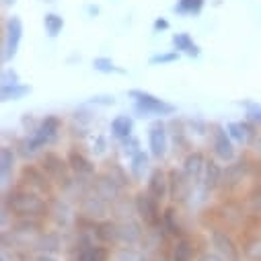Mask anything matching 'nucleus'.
I'll return each mask as SVG.
<instances>
[{
	"instance_id": "nucleus-1",
	"label": "nucleus",
	"mask_w": 261,
	"mask_h": 261,
	"mask_svg": "<svg viewBox=\"0 0 261 261\" xmlns=\"http://www.w3.org/2000/svg\"><path fill=\"white\" fill-rule=\"evenodd\" d=\"M3 208L9 210L13 218H49V198L31 191L23 185H13L3 193Z\"/></svg>"
},
{
	"instance_id": "nucleus-2",
	"label": "nucleus",
	"mask_w": 261,
	"mask_h": 261,
	"mask_svg": "<svg viewBox=\"0 0 261 261\" xmlns=\"http://www.w3.org/2000/svg\"><path fill=\"white\" fill-rule=\"evenodd\" d=\"M127 97L132 99L134 109L140 117H169V115L177 113V107L173 103H169L148 91H142V89H129Z\"/></svg>"
},
{
	"instance_id": "nucleus-3",
	"label": "nucleus",
	"mask_w": 261,
	"mask_h": 261,
	"mask_svg": "<svg viewBox=\"0 0 261 261\" xmlns=\"http://www.w3.org/2000/svg\"><path fill=\"white\" fill-rule=\"evenodd\" d=\"M37 165L45 171V175L51 179V183H54L56 187H60L62 191H64V189H68V187L72 185V181H74V173L70 171L68 161H66V159H62L58 152H54V150H43V152L39 154Z\"/></svg>"
},
{
	"instance_id": "nucleus-4",
	"label": "nucleus",
	"mask_w": 261,
	"mask_h": 261,
	"mask_svg": "<svg viewBox=\"0 0 261 261\" xmlns=\"http://www.w3.org/2000/svg\"><path fill=\"white\" fill-rule=\"evenodd\" d=\"M136 202V212L140 222L148 228V230H163V210H161V202L148 193V189H140L134 195Z\"/></svg>"
},
{
	"instance_id": "nucleus-5",
	"label": "nucleus",
	"mask_w": 261,
	"mask_h": 261,
	"mask_svg": "<svg viewBox=\"0 0 261 261\" xmlns=\"http://www.w3.org/2000/svg\"><path fill=\"white\" fill-rule=\"evenodd\" d=\"M253 169H255V163H251L245 156L228 163L224 167V171H222L220 191L222 193H232L234 189H239L243 185V181H247L249 177H253Z\"/></svg>"
},
{
	"instance_id": "nucleus-6",
	"label": "nucleus",
	"mask_w": 261,
	"mask_h": 261,
	"mask_svg": "<svg viewBox=\"0 0 261 261\" xmlns=\"http://www.w3.org/2000/svg\"><path fill=\"white\" fill-rule=\"evenodd\" d=\"M19 185L31 189V191H37L41 195H45V198H51L54 195V183L51 179L45 175V171L39 167V165H23L21 171H19Z\"/></svg>"
},
{
	"instance_id": "nucleus-7",
	"label": "nucleus",
	"mask_w": 261,
	"mask_h": 261,
	"mask_svg": "<svg viewBox=\"0 0 261 261\" xmlns=\"http://www.w3.org/2000/svg\"><path fill=\"white\" fill-rule=\"evenodd\" d=\"M210 150L214 154L216 161L228 165L234 161L237 150H234V142L226 132V125L222 123H210Z\"/></svg>"
},
{
	"instance_id": "nucleus-8",
	"label": "nucleus",
	"mask_w": 261,
	"mask_h": 261,
	"mask_svg": "<svg viewBox=\"0 0 261 261\" xmlns=\"http://www.w3.org/2000/svg\"><path fill=\"white\" fill-rule=\"evenodd\" d=\"M60 129H62V119H60L58 115L49 113V115H45V117L39 119L37 129H35L33 134H29L33 146L37 148V152H43L47 146H51V144L58 140Z\"/></svg>"
},
{
	"instance_id": "nucleus-9",
	"label": "nucleus",
	"mask_w": 261,
	"mask_h": 261,
	"mask_svg": "<svg viewBox=\"0 0 261 261\" xmlns=\"http://www.w3.org/2000/svg\"><path fill=\"white\" fill-rule=\"evenodd\" d=\"M169 125L163 121V117H156L150 125H148V152L154 161H165L169 154Z\"/></svg>"
},
{
	"instance_id": "nucleus-10",
	"label": "nucleus",
	"mask_w": 261,
	"mask_h": 261,
	"mask_svg": "<svg viewBox=\"0 0 261 261\" xmlns=\"http://www.w3.org/2000/svg\"><path fill=\"white\" fill-rule=\"evenodd\" d=\"M23 21L19 17H9L5 21V33H3V64H9L13 62V58L17 56L19 51V45H21V39H23Z\"/></svg>"
},
{
	"instance_id": "nucleus-11",
	"label": "nucleus",
	"mask_w": 261,
	"mask_h": 261,
	"mask_svg": "<svg viewBox=\"0 0 261 261\" xmlns=\"http://www.w3.org/2000/svg\"><path fill=\"white\" fill-rule=\"evenodd\" d=\"M169 200L173 204H187L191 200V193L195 185L189 181V177L183 173V169H169Z\"/></svg>"
},
{
	"instance_id": "nucleus-12",
	"label": "nucleus",
	"mask_w": 261,
	"mask_h": 261,
	"mask_svg": "<svg viewBox=\"0 0 261 261\" xmlns=\"http://www.w3.org/2000/svg\"><path fill=\"white\" fill-rule=\"evenodd\" d=\"M210 245L212 249L222 255L226 261H241L243 257V251L241 247L234 243V239L228 234V230H224L222 226H216V228H210Z\"/></svg>"
},
{
	"instance_id": "nucleus-13",
	"label": "nucleus",
	"mask_w": 261,
	"mask_h": 261,
	"mask_svg": "<svg viewBox=\"0 0 261 261\" xmlns=\"http://www.w3.org/2000/svg\"><path fill=\"white\" fill-rule=\"evenodd\" d=\"M91 191L93 193H97L101 200H105L109 206H113L121 195H123V187L117 183V181H113L105 171H101V173H97L93 179H91Z\"/></svg>"
},
{
	"instance_id": "nucleus-14",
	"label": "nucleus",
	"mask_w": 261,
	"mask_h": 261,
	"mask_svg": "<svg viewBox=\"0 0 261 261\" xmlns=\"http://www.w3.org/2000/svg\"><path fill=\"white\" fill-rule=\"evenodd\" d=\"M79 210L83 216H89L93 220H105L107 214H111V206L105 200H101L97 193L91 191V183H89L87 193L79 200Z\"/></svg>"
},
{
	"instance_id": "nucleus-15",
	"label": "nucleus",
	"mask_w": 261,
	"mask_h": 261,
	"mask_svg": "<svg viewBox=\"0 0 261 261\" xmlns=\"http://www.w3.org/2000/svg\"><path fill=\"white\" fill-rule=\"evenodd\" d=\"M206 163H208V156L202 152V150H189L183 161H181V169L183 173L189 177V181L200 187L202 185V179H204V171H206Z\"/></svg>"
},
{
	"instance_id": "nucleus-16",
	"label": "nucleus",
	"mask_w": 261,
	"mask_h": 261,
	"mask_svg": "<svg viewBox=\"0 0 261 261\" xmlns=\"http://www.w3.org/2000/svg\"><path fill=\"white\" fill-rule=\"evenodd\" d=\"M17 150L13 144H3L0 148V183H3L5 189L13 187L15 181V171H17Z\"/></svg>"
},
{
	"instance_id": "nucleus-17",
	"label": "nucleus",
	"mask_w": 261,
	"mask_h": 261,
	"mask_svg": "<svg viewBox=\"0 0 261 261\" xmlns=\"http://www.w3.org/2000/svg\"><path fill=\"white\" fill-rule=\"evenodd\" d=\"M66 161L70 165V171L76 175V177H83V179H93L97 175V169H95V163L83 152L79 150L76 146H72L66 154Z\"/></svg>"
},
{
	"instance_id": "nucleus-18",
	"label": "nucleus",
	"mask_w": 261,
	"mask_h": 261,
	"mask_svg": "<svg viewBox=\"0 0 261 261\" xmlns=\"http://www.w3.org/2000/svg\"><path fill=\"white\" fill-rule=\"evenodd\" d=\"M111 255V249L101 243L72 247V261H109Z\"/></svg>"
},
{
	"instance_id": "nucleus-19",
	"label": "nucleus",
	"mask_w": 261,
	"mask_h": 261,
	"mask_svg": "<svg viewBox=\"0 0 261 261\" xmlns=\"http://www.w3.org/2000/svg\"><path fill=\"white\" fill-rule=\"evenodd\" d=\"M144 224L136 218L119 222V247H136L144 241Z\"/></svg>"
},
{
	"instance_id": "nucleus-20",
	"label": "nucleus",
	"mask_w": 261,
	"mask_h": 261,
	"mask_svg": "<svg viewBox=\"0 0 261 261\" xmlns=\"http://www.w3.org/2000/svg\"><path fill=\"white\" fill-rule=\"evenodd\" d=\"M146 189L152 198H156L159 202H165L169 198V173L161 167H154L146 177Z\"/></svg>"
},
{
	"instance_id": "nucleus-21",
	"label": "nucleus",
	"mask_w": 261,
	"mask_h": 261,
	"mask_svg": "<svg viewBox=\"0 0 261 261\" xmlns=\"http://www.w3.org/2000/svg\"><path fill=\"white\" fill-rule=\"evenodd\" d=\"M62 234L60 230H43L37 241L33 243L31 251L35 255H56L58 251H62Z\"/></svg>"
},
{
	"instance_id": "nucleus-22",
	"label": "nucleus",
	"mask_w": 261,
	"mask_h": 261,
	"mask_svg": "<svg viewBox=\"0 0 261 261\" xmlns=\"http://www.w3.org/2000/svg\"><path fill=\"white\" fill-rule=\"evenodd\" d=\"M171 261H195L198 259V247H195V241L185 234L181 239H175L169 251Z\"/></svg>"
},
{
	"instance_id": "nucleus-23",
	"label": "nucleus",
	"mask_w": 261,
	"mask_h": 261,
	"mask_svg": "<svg viewBox=\"0 0 261 261\" xmlns=\"http://www.w3.org/2000/svg\"><path fill=\"white\" fill-rule=\"evenodd\" d=\"M97 243L107 245V247H119V222L115 218H105L97 222L95 228Z\"/></svg>"
},
{
	"instance_id": "nucleus-24",
	"label": "nucleus",
	"mask_w": 261,
	"mask_h": 261,
	"mask_svg": "<svg viewBox=\"0 0 261 261\" xmlns=\"http://www.w3.org/2000/svg\"><path fill=\"white\" fill-rule=\"evenodd\" d=\"M49 218L56 222L58 228H66V226L72 222V210H70V204L64 200V198L51 195V198H49Z\"/></svg>"
},
{
	"instance_id": "nucleus-25",
	"label": "nucleus",
	"mask_w": 261,
	"mask_h": 261,
	"mask_svg": "<svg viewBox=\"0 0 261 261\" xmlns=\"http://www.w3.org/2000/svg\"><path fill=\"white\" fill-rule=\"evenodd\" d=\"M163 230H165V234L171 237L173 241L185 237V228H183V224H181V220H179L177 204H171V206H165V208H163Z\"/></svg>"
},
{
	"instance_id": "nucleus-26",
	"label": "nucleus",
	"mask_w": 261,
	"mask_h": 261,
	"mask_svg": "<svg viewBox=\"0 0 261 261\" xmlns=\"http://www.w3.org/2000/svg\"><path fill=\"white\" fill-rule=\"evenodd\" d=\"M109 129H111V136L121 142L129 136H134V117L132 115H127V113H119L111 119L109 123Z\"/></svg>"
},
{
	"instance_id": "nucleus-27",
	"label": "nucleus",
	"mask_w": 261,
	"mask_h": 261,
	"mask_svg": "<svg viewBox=\"0 0 261 261\" xmlns=\"http://www.w3.org/2000/svg\"><path fill=\"white\" fill-rule=\"evenodd\" d=\"M171 43H173V49H175V51H179V54H183V56H189V58H200V54H202V47L193 41V37H191L187 31L173 33Z\"/></svg>"
},
{
	"instance_id": "nucleus-28",
	"label": "nucleus",
	"mask_w": 261,
	"mask_h": 261,
	"mask_svg": "<svg viewBox=\"0 0 261 261\" xmlns=\"http://www.w3.org/2000/svg\"><path fill=\"white\" fill-rule=\"evenodd\" d=\"M222 171H224V167L220 165V161H216V159H208V163H206V171H204V179H202V185L206 187L208 193L220 189V183H222Z\"/></svg>"
},
{
	"instance_id": "nucleus-29",
	"label": "nucleus",
	"mask_w": 261,
	"mask_h": 261,
	"mask_svg": "<svg viewBox=\"0 0 261 261\" xmlns=\"http://www.w3.org/2000/svg\"><path fill=\"white\" fill-rule=\"evenodd\" d=\"M150 152L140 150L138 154H134L129 159V175H132L134 181H144L146 175H150Z\"/></svg>"
},
{
	"instance_id": "nucleus-30",
	"label": "nucleus",
	"mask_w": 261,
	"mask_h": 261,
	"mask_svg": "<svg viewBox=\"0 0 261 261\" xmlns=\"http://www.w3.org/2000/svg\"><path fill=\"white\" fill-rule=\"evenodd\" d=\"M111 214L117 222H123V220H129V218H134L136 212V202L134 198H129V195H121V198L111 206Z\"/></svg>"
},
{
	"instance_id": "nucleus-31",
	"label": "nucleus",
	"mask_w": 261,
	"mask_h": 261,
	"mask_svg": "<svg viewBox=\"0 0 261 261\" xmlns=\"http://www.w3.org/2000/svg\"><path fill=\"white\" fill-rule=\"evenodd\" d=\"M31 93H33V87L25 85V83H19V85H13V87H0V101L3 103L21 101Z\"/></svg>"
},
{
	"instance_id": "nucleus-32",
	"label": "nucleus",
	"mask_w": 261,
	"mask_h": 261,
	"mask_svg": "<svg viewBox=\"0 0 261 261\" xmlns=\"http://www.w3.org/2000/svg\"><path fill=\"white\" fill-rule=\"evenodd\" d=\"M103 171H105L113 181H117L123 189H129V185H132V181H134L132 175H127V171H125L117 161H107Z\"/></svg>"
},
{
	"instance_id": "nucleus-33",
	"label": "nucleus",
	"mask_w": 261,
	"mask_h": 261,
	"mask_svg": "<svg viewBox=\"0 0 261 261\" xmlns=\"http://www.w3.org/2000/svg\"><path fill=\"white\" fill-rule=\"evenodd\" d=\"M111 261H150L144 251L136 247H117L111 255Z\"/></svg>"
},
{
	"instance_id": "nucleus-34",
	"label": "nucleus",
	"mask_w": 261,
	"mask_h": 261,
	"mask_svg": "<svg viewBox=\"0 0 261 261\" xmlns=\"http://www.w3.org/2000/svg\"><path fill=\"white\" fill-rule=\"evenodd\" d=\"M204 5H206V0H177L173 11L181 17H195L202 13Z\"/></svg>"
},
{
	"instance_id": "nucleus-35",
	"label": "nucleus",
	"mask_w": 261,
	"mask_h": 261,
	"mask_svg": "<svg viewBox=\"0 0 261 261\" xmlns=\"http://www.w3.org/2000/svg\"><path fill=\"white\" fill-rule=\"evenodd\" d=\"M241 251L247 261H261V234H253L245 239Z\"/></svg>"
},
{
	"instance_id": "nucleus-36",
	"label": "nucleus",
	"mask_w": 261,
	"mask_h": 261,
	"mask_svg": "<svg viewBox=\"0 0 261 261\" xmlns=\"http://www.w3.org/2000/svg\"><path fill=\"white\" fill-rule=\"evenodd\" d=\"M93 68H95L97 72H101V74H125V70L119 68L117 64H115L111 58H107V56L95 58V60H93Z\"/></svg>"
},
{
	"instance_id": "nucleus-37",
	"label": "nucleus",
	"mask_w": 261,
	"mask_h": 261,
	"mask_svg": "<svg viewBox=\"0 0 261 261\" xmlns=\"http://www.w3.org/2000/svg\"><path fill=\"white\" fill-rule=\"evenodd\" d=\"M43 27H45V33L47 37H58L64 29V17H60L58 13H45L43 17Z\"/></svg>"
},
{
	"instance_id": "nucleus-38",
	"label": "nucleus",
	"mask_w": 261,
	"mask_h": 261,
	"mask_svg": "<svg viewBox=\"0 0 261 261\" xmlns=\"http://www.w3.org/2000/svg\"><path fill=\"white\" fill-rule=\"evenodd\" d=\"M15 150H17V154L23 159V161H29V159H33L35 154H39L37 152V148L33 146V142H31V136L29 134H25L23 138H19V140H15Z\"/></svg>"
},
{
	"instance_id": "nucleus-39",
	"label": "nucleus",
	"mask_w": 261,
	"mask_h": 261,
	"mask_svg": "<svg viewBox=\"0 0 261 261\" xmlns=\"http://www.w3.org/2000/svg\"><path fill=\"white\" fill-rule=\"evenodd\" d=\"M247 208L253 216H261V181H255L253 189L247 193Z\"/></svg>"
},
{
	"instance_id": "nucleus-40",
	"label": "nucleus",
	"mask_w": 261,
	"mask_h": 261,
	"mask_svg": "<svg viewBox=\"0 0 261 261\" xmlns=\"http://www.w3.org/2000/svg\"><path fill=\"white\" fill-rule=\"evenodd\" d=\"M181 58V54L179 51H161V54H154V56H150V60H148V64L150 66H165V64H173V62H177Z\"/></svg>"
},
{
	"instance_id": "nucleus-41",
	"label": "nucleus",
	"mask_w": 261,
	"mask_h": 261,
	"mask_svg": "<svg viewBox=\"0 0 261 261\" xmlns=\"http://www.w3.org/2000/svg\"><path fill=\"white\" fill-rule=\"evenodd\" d=\"M241 105L245 107L247 119H251L253 123H257L261 127V103H257V101H241Z\"/></svg>"
},
{
	"instance_id": "nucleus-42",
	"label": "nucleus",
	"mask_w": 261,
	"mask_h": 261,
	"mask_svg": "<svg viewBox=\"0 0 261 261\" xmlns=\"http://www.w3.org/2000/svg\"><path fill=\"white\" fill-rule=\"evenodd\" d=\"M119 146H121V152H123L127 159H132L134 154H138V152L142 150V148H140V140H138L136 136H129V138L121 140Z\"/></svg>"
},
{
	"instance_id": "nucleus-43",
	"label": "nucleus",
	"mask_w": 261,
	"mask_h": 261,
	"mask_svg": "<svg viewBox=\"0 0 261 261\" xmlns=\"http://www.w3.org/2000/svg\"><path fill=\"white\" fill-rule=\"evenodd\" d=\"M19 83H21V76L15 68H5L3 74H0V87H13Z\"/></svg>"
},
{
	"instance_id": "nucleus-44",
	"label": "nucleus",
	"mask_w": 261,
	"mask_h": 261,
	"mask_svg": "<svg viewBox=\"0 0 261 261\" xmlns=\"http://www.w3.org/2000/svg\"><path fill=\"white\" fill-rule=\"evenodd\" d=\"M37 125H39V119H35L33 113H25V115L21 117V127H23V132L33 134L35 129H37Z\"/></svg>"
},
{
	"instance_id": "nucleus-45",
	"label": "nucleus",
	"mask_w": 261,
	"mask_h": 261,
	"mask_svg": "<svg viewBox=\"0 0 261 261\" xmlns=\"http://www.w3.org/2000/svg\"><path fill=\"white\" fill-rule=\"evenodd\" d=\"M87 105H101V107H111L115 105V97L113 95H95L87 101Z\"/></svg>"
},
{
	"instance_id": "nucleus-46",
	"label": "nucleus",
	"mask_w": 261,
	"mask_h": 261,
	"mask_svg": "<svg viewBox=\"0 0 261 261\" xmlns=\"http://www.w3.org/2000/svg\"><path fill=\"white\" fill-rule=\"evenodd\" d=\"M105 150H107V138L103 134H99L93 142V152L95 154H105Z\"/></svg>"
},
{
	"instance_id": "nucleus-47",
	"label": "nucleus",
	"mask_w": 261,
	"mask_h": 261,
	"mask_svg": "<svg viewBox=\"0 0 261 261\" xmlns=\"http://www.w3.org/2000/svg\"><path fill=\"white\" fill-rule=\"evenodd\" d=\"M195 261H226L222 255H218L216 251H204V253H200L198 255V259Z\"/></svg>"
},
{
	"instance_id": "nucleus-48",
	"label": "nucleus",
	"mask_w": 261,
	"mask_h": 261,
	"mask_svg": "<svg viewBox=\"0 0 261 261\" xmlns=\"http://www.w3.org/2000/svg\"><path fill=\"white\" fill-rule=\"evenodd\" d=\"M169 27H171V25H169V21H167V19H163V17H161V19H156V21L152 23V29H154L156 33H159V31H167Z\"/></svg>"
},
{
	"instance_id": "nucleus-49",
	"label": "nucleus",
	"mask_w": 261,
	"mask_h": 261,
	"mask_svg": "<svg viewBox=\"0 0 261 261\" xmlns=\"http://www.w3.org/2000/svg\"><path fill=\"white\" fill-rule=\"evenodd\" d=\"M0 261H17V255H13L11 251L3 249V253H0Z\"/></svg>"
},
{
	"instance_id": "nucleus-50",
	"label": "nucleus",
	"mask_w": 261,
	"mask_h": 261,
	"mask_svg": "<svg viewBox=\"0 0 261 261\" xmlns=\"http://www.w3.org/2000/svg\"><path fill=\"white\" fill-rule=\"evenodd\" d=\"M251 148L257 152V154H261V132L257 134V138L253 140V144H251Z\"/></svg>"
},
{
	"instance_id": "nucleus-51",
	"label": "nucleus",
	"mask_w": 261,
	"mask_h": 261,
	"mask_svg": "<svg viewBox=\"0 0 261 261\" xmlns=\"http://www.w3.org/2000/svg\"><path fill=\"white\" fill-rule=\"evenodd\" d=\"M33 261H60V259H56V255H35Z\"/></svg>"
},
{
	"instance_id": "nucleus-52",
	"label": "nucleus",
	"mask_w": 261,
	"mask_h": 261,
	"mask_svg": "<svg viewBox=\"0 0 261 261\" xmlns=\"http://www.w3.org/2000/svg\"><path fill=\"white\" fill-rule=\"evenodd\" d=\"M253 175L257 177V181H261V161L255 163V169H253Z\"/></svg>"
},
{
	"instance_id": "nucleus-53",
	"label": "nucleus",
	"mask_w": 261,
	"mask_h": 261,
	"mask_svg": "<svg viewBox=\"0 0 261 261\" xmlns=\"http://www.w3.org/2000/svg\"><path fill=\"white\" fill-rule=\"evenodd\" d=\"M150 261H171V257H161V255H154Z\"/></svg>"
},
{
	"instance_id": "nucleus-54",
	"label": "nucleus",
	"mask_w": 261,
	"mask_h": 261,
	"mask_svg": "<svg viewBox=\"0 0 261 261\" xmlns=\"http://www.w3.org/2000/svg\"><path fill=\"white\" fill-rule=\"evenodd\" d=\"M17 0H3V7H13Z\"/></svg>"
},
{
	"instance_id": "nucleus-55",
	"label": "nucleus",
	"mask_w": 261,
	"mask_h": 261,
	"mask_svg": "<svg viewBox=\"0 0 261 261\" xmlns=\"http://www.w3.org/2000/svg\"><path fill=\"white\" fill-rule=\"evenodd\" d=\"M89 13H91V15H97V13H99V9H97V7H89Z\"/></svg>"
},
{
	"instance_id": "nucleus-56",
	"label": "nucleus",
	"mask_w": 261,
	"mask_h": 261,
	"mask_svg": "<svg viewBox=\"0 0 261 261\" xmlns=\"http://www.w3.org/2000/svg\"><path fill=\"white\" fill-rule=\"evenodd\" d=\"M45 3H51V0H45Z\"/></svg>"
},
{
	"instance_id": "nucleus-57",
	"label": "nucleus",
	"mask_w": 261,
	"mask_h": 261,
	"mask_svg": "<svg viewBox=\"0 0 261 261\" xmlns=\"http://www.w3.org/2000/svg\"><path fill=\"white\" fill-rule=\"evenodd\" d=\"M259 224H261V220H259Z\"/></svg>"
}]
</instances>
